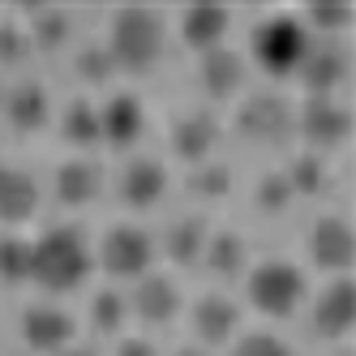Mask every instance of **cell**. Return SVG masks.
<instances>
[{
	"label": "cell",
	"mask_w": 356,
	"mask_h": 356,
	"mask_svg": "<svg viewBox=\"0 0 356 356\" xmlns=\"http://www.w3.org/2000/svg\"><path fill=\"white\" fill-rule=\"evenodd\" d=\"M197 90L207 99V108H219V104H236L241 95H249L253 86V69H249V56L241 47L223 43V47H211V52L197 56Z\"/></svg>",
	"instance_id": "obj_10"
},
{
	"label": "cell",
	"mask_w": 356,
	"mask_h": 356,
	"mask_svg": "<svg viewBox=\"0 0 356 356\" xmlns=\"http://www.w3.org/2000/svg\"><path fill=\"white\" fill-rule=\"evenodd\" d=\"M0 120L9 124L13 134L31 138V134H43L47 124L56 120V99L39 78H17L5 86V104H0Z\"/></svg>",
	"instance_id": "obj_17"
},
{
	"label": "cell",
	"mask_w": 356,
	"mask_h": 356,
	"mask_svg": "<svg viewBox=\"0 0 356 356\" xmlns=\"http://www.w3.org/2000/svg\"><path fill=\"white\" fill-rule=\"evenodd\" d=\"M168 189H172L168 163L159 155H146V150H134V155L120 163V172H116V197H120V207L134 211V215L155 211L168 197Z\"/></svg>",
	"instance_id": "obj_15"
},
{
	"label": "cell",
	"mask_w": 356,
	"mask_h": 356,
	"mask_svg": "<svg viewBox=\"0 0 356 356\" xmlns=\"http://www.w3.org/2000/svg\"><path fill=\"white\" fill-rule=\"evenodd\" d=\"M185 189H189L197 202H207V207H215V202L232 197V189H236V176H232V168H227V163H219V159H207V163L189 168V176H185Z\"/></svg>",
	"instance_id": "obj_28"
},
{
	"label": "cell",
	"mask_w": 356,
	"mask_h": 356,
	"mask_svg": "<svg viewBox=\"0 0 356 356\" xmlns=\"http://www.w3.org/2000/svg\"><path fill=\"white\" fill-rule=\"evenodd\" d=\"M31 56L35 52H31L26 26H22V13H5V17H0V73L26 65Z\"/></svg>",
	"instance_id": "obj_31"
},
{
	"label": "cell",
	"mask_w": 356,
	"mask_h": 356,
	"mask_svg": "<svg viewBox=\"0 0 356 356\" xmlns=\"http://www.w3.org/2000/svg\"><path fill=\"white\" fill-rule=\"evenodd\" d=\"M305 258H309V266L322 270L326 279L352 275V262H356L352 219L343 211H322V215H314L309 232H305Z\"/></svg>",
	"instance_id": "obj_9"
},
{
	"label": "cell",
	"mask_w": 356,
	"mask_h": 356,
	"mask_svg": "<svg viewBox=\"0 0 356 356\" xmlns=\"http://www.w3.org/2000/svg\"><path fill=\"white\" fill-rule=\"evenodd\" d=\"M124 300H129V322H142L150 330H163L185 314V292L176 284V275H168V270H150V275L134 279L124 288Z\"/></svg>",
	"instance_id": "obj_14"
},
{
	"label": "cell",
	"mask_w": 356,
	"mask_h": 356,
	"mask_svg": "<svg viewBox=\"0 0 356 356\" xmlns=\"http://www.w3.org/2000/svg\"><path fill=\"white\" fill-rule=\"evenodd\" d=\"M292 99L279 90H249L236 99L232 112V129L262 150H284L292 142Z\"/></svg>",
	"instance_id": "obj_7"
},
{
	"label": "cell",
	"mask_w": 356,
	"mask_h": 356,
	"mask_svg": "<svg viewBox=\"0 0 356 356\" xmlns=\"http://www.w3.org/2000/svg\"><path fill=\"white\" fill-rule=\"evenodd\" d=\"M43 207V185L39 176L26 163H13V159H0V227H26Z\"/></svg>",
	"instance_id": "obj_20"
},
{
	"label": "cell",
	"mask_w": 356,
	"mask_h": 356,
	"mask_svg": "<svg viewBox=\"0 0 356 356\" xmlns=\"http://www.w3.org/2000/svg\"><path fill=\"white\" fill-rule=\"evenodd\" d=\"M17 335H22V343H26V352L56 356L69 343H78V318H73V309H65L60 300L43 296V300H31L26 309H22Z\"/></svg>",
	"instance_id": "obj_11"
},
{
	"label": "cell",
	"mask_w": 356,
	"mask_h": 356,
	"mask_svg": "<svg viewBox=\"0 0 356 356\" xmlns=\"http://www.w3.org/2000/svg\"><path fill=\"white\" fill-rule=\"evenodd\" d=\"M249 266H253V253H249L245 232H236V227H211L197 270H207L219 284H236V279H245Z\"/></svg>",
	"instance_id": "obj_23"
},
{
	"label": "cell",
	"mask_w": 356,
	"mask_h": 356,
	"mask_svg": "<svg viewBox=\"0 0 356 356\" xmlns=\"http://www.w3.org/2000/svg\"><path fill=\"white\" fill-rule=\"evenodd\" d=\"M227 356H296V348L275 330H241Z\"/></svg>",
	"instance_id": "obj_32"
},
{
	"label": "cell",
	"mask_w": 356,
	"mask_h": 356,
	"mask_svg": "<svg viewBox=\"0 0 356 356\" xmlns=\"http://www.w3.org/2000/svg\"><path fill=\"white\" fill-rule=\"evenodd\" d=\"M159 262L155 232L138 219H120L104 227V236L95 241V270H104L112 284H134V279L150 275Z\"/></svg>",
	"instance_id": "obj_5"
},
{
	"label": "cell",
	"mask_w": 356,
	"mask_h": 356,
	"mask_svg": "<svg viewBox=\"0 0 356 356\" xmlns=\"http://www.w3.org/2000/svg\"><path fill=\"white\" fill-rule=\"evenodd\" d=\"M189 330L202 352L211 348H232L236 335L245 330V314H241V300L227 296L223 288H211L189 300Z\"/></svg>",
	"instance_id": "obj_13"
},
{
	"label": "cell",
	"mask_w": 356,
	"mask_h": 356,
	"mask_svg": "<svg viewBox=\"0 0 356 356\" xmlns=\"http://www.w3.org/2000/svg\"><path fill=\"white\" fill-rule=\"evenodd\" d=\"M292 138L300 150L314 155H335L352 142V108L343 95H305L292 108Z\"/></svg>",
	"instance_id": "obj_6"
},
{
	"label": "cell",
	"mask_w": 356,
	"mask_h": 356,
	"mask_svg": "<svg viewBox=\"0 0 356 356\" xmlns=\"http://www.w3.org/2000/svg\"><path fill=\"white\" fill-rule=\"evenodd\" d=\"M245 300L253 314H262L270 322H288L305 309L309 300V275L305 266L288 262V258H262L245 270Z\"/></svg>",
	"instance_id": "obj_4"
},
{
	"label": "cell",
	"mask_w": 356,
	"mask_h": 356,
	"mask_svg": "<svg viewBox=\"0 0 356 356\" xmlns=\"http://www.w3.org/2000/svg\"><path fill=\"white\" fill-rule=\"evenodd\" d=\"M56 356H104V352H99L95 343H69L65 352H56Z\"/></svg>",
	"instance_id": "obj_35"
},
{
	"label": "cell",
	"mask_w": 356,
	"mask_h": 356,
	"mask_svg": "<svg viewBox=\"0 0 356 356\" xmlns=\"http://www.w3.org/2000/svg\"><path fill=\"white\" fill-rule=\"evenodd\" d=\"M219 142H223V120L207 104L185 108V112H176L168 120V150H172V159H181L185 168H197V163L215 159Z\"/></svg>",
	"instance_id": "obj_12"
},
{
	"label": "cell",
	"mask_w": 356,
	"mask_h": 356,
	"mask_svg": "<svg viewBox=\"0 0 356 356\" xmlns=\"http://www.w3.org/2000/svg\"><path fill=\"white\" fill-rule=\"evenodd\" d=\"M22 26H26L31 52H65V47H78V35H73V13L56 9V5H39L22 13Z\"/></svg>",
	"instance_id": "obj_25"
},
{
	"label": "cell",
	"mask_w": 356,
	"mask_h": 356,
	"mask_svg": "<svg viewBox=\"0 0 356 356\" xmlns=\"http://www.w3.org/2000/svg\"><path fill=\"white\" fill-rule=\"evenodd\" d=\"M292 189H288V181H284V172H266L258 185H253V207H258L262 215H284L288 207H292Z\"/></svg>",
	"instance_id": "obj_33"
},
{
	"label": "cell",
	"mask_w": 356,
	"mask_h": 356,
	"mask_svg": "<svg viewBox=\"0 0 356 356\" xmlns=\"http://www.w3.org/2000/svg\"><path fill=\"white\" fill-rule=\"evenodd\" d=\"M305 318H309L314 339H322L330 348L348 343L352 330H356V284H352V275H335V279H326L318 292H309Z\"/></svg>",
	"instance_id": "obj_8"
},
{
	"label": "cell",
	"mask_w": 356,
	"mask_h": 356,
	"mask_svg": "<svg viewBox=\"0 0 356 356\" xmlns=\"http://www.w3.org/2000/svg\"><path fill=\"white\" fill-rule=\"evenodd\" d=\"M95 275V241L82 223L60 219L47 223L39 236H31V284L43 296H73L90 284Z\"/></svg>",
	"instance_id": "obj_1"
},
{
	"label": "cell",
	"mask_w": 356,
	"mask_h": 356,
	"mask_svg": "<svg viewBox=\"0 0 356 356\" xmlns=\"http://www.w3.org/2000/svg\"><path fill=\"white\" fill-rule=\"evenodd\" d=\"M86 326L99 339H120L124 326H129V300H124V288H116V284L95 288L90 300H86Z\"/></svg>",
	"instance_id": "obj_26"
},
{
	"label": "cell",
	"mask_w": 356,
	"mask_h": 356,
	"mask_svg": "<svg viewBox=\"0 0 356 356\" xmlns=\"http://www.w3.org/2000/svg\"><path fill=\"white\" fill-rule=\"evenodd\" d=\"M168 39H172V22L163 9H150V5H124L112 9L108 17V31L99 35L104 52L116 69V78H146L155 73L159 60L168 56Z\"/></svg>",
	"instance_id": "obj_2"
},
{
	"label": "cell",
	"mask_w": 356,
	"mask_h": 356,
	"mask_svg": "<svg viewBox=\"0 0 356 356\" xmlns=\"http://www.w3.org/2000/svg\"><path fill=\"white\" fill-rule=\"evenodd\" d=\"M146 104L134 90H108L99 99V138L112 150H138V142L146 138Z\"/></svg>",
	"instance_id": "obj_18"
},
{
	"label": "cell",
	"mask_w": 356,
	"mask_h": 356,
	"mask_svg": "<svg viewBox=\"0 0 356 356\" xmlns=\"http://www.w3.org/2000/svg\"><path fill=\"white\" fill-rule=\"evenodd\" d=\"M5 86H9V82H5V73H0V104H5Z\"/></svg>",
	"instance_id": "obj_38"
},
{
	"label": "cell",
	"mask_w": 356,
	"mask_h": 356,
	"mask_svg": "<svg viewBox=\"0 0 356 356\" xmlns=\"http://www.w3.org/2000/svg\"><path fill=\"white\" fill-rule=\"evenodd\" d=\"M73 73H78L86 86H108L116 78V69H112V60H108V52H104V43H99V39L73 47Z\"/></svg>",
	"instance_id": "obj_30"
},
{
	"label": "cell",
	"mask_w": 356,
	"mask_h": 356,
	"mask_svg": "<svg viewBox=\"0 0 356 356\" xmlns=\"http://www.w3.org/2000/svg\"><path fill=\"white\" fill-rule=\"evenodd\" d=\"M104 189H108V172H104V163H99L95 155H69L52 172V197L65 211L95 207V202L104 197Z\"/></svg>",
	"instance_id": "obj_19"
},
{
	"label": "cell",
	"mask_w": 356,
	"mask_h": 356,
	"mask_svg": "<svg viewBox=\"0 0 356 356\" xmlns=\"http://www.w3.org/2000/svg\"><path fill=\"white\" fill-rule=\"evenodd\" d=\"M330 356H352V348H348V343H339V348H330Z\"/></svg>",
	"instance_id": "obj_36"
},
{
	"label": "cell",
	"mask_w": 356,
	"mask_h": 356,
	"mask_svg": "<svg viewBox=\"0 0 356 356\" xmlns=\"http://www.w3.org/2000/svg\"><path fill=\"white\" fill-rule=\"evenodd\" d=\"M112 356H159V348L146 335H120V339H112Z\"/></svg>",
	"instance_id": "obj_34"
},
{
	"label": "cell",
	"mask_w": 356,
	"mask_h": 356,
	"mask_svg": "<svg viewBox=\"0 0 356 356\" xmlns=\"http://www.w3.org/2000/svg\"><path fill=\"white\" fill-rule=\"evenodd\" d=\"M279 172H284V181H288L296 202H309V197L326 193V185H330V159L314 155V150H296Z\"/></svg>",
	"instance_id": "obj_27"
},
{
	"label": "cell",
	"mask_w": 356,
	"mask_h": 356,
	"mask_svg": "<svg viewBox=\"0 0 356 356\" xmlns=\"http://www.w3.org/2000/svg\"><path fill=\"white\" fill-rule=\"evenodd\" d=\"M0 284L5 288L31 284V236L0 232Z\"/></svg>",
	"instance_id": "obj_29"
},
{
	"label": "cell",
	"mask_w": 356,
	"mask_h": 356,
	"mask_svg": "<svg viewBox=\"0 0 356 356\" xmlns=\"http://www.w3.org/2000/svg\"><path fill=\"white\" fill-rule=\"evenodd\" d=\"M309 31H305L300 13H288V9H275V13H262L249 31V69L266 73V78H296V69L309 52Z\"/></svg>",
	"instance_id": "obj_3"
},
{
	"label": "cell",
	"mask_w": 356,
	"mask_h": 356,
	"mask_svg": "<svg viewBox=\"0 0 356 356\" xmlns=\"http://www.w3.org/2000/svg\"><path fill=\"white\" fill-rule=\"evenodd\" d=\"M176 39H181L193 56L211 52V47H223L227 35H232V9L223 5H189L176 13Z\"/></svg>",
	"instance_id": "obj_22"
},
{
	"label": "cell",
	"mask_w": 356,
	"mask_h": 356,
	"mask_svg": "<svg viewBox=\"0 0 356 356\" xmlns=\"http://www.w3.org/2000/svg\"><path fill=\"white\" fill-rule=\"evenodd\" d=\"M296 82L305 95H343L352 82V43L348 39H309Z\"/></svg>",
	"instance_id": "obj_16"
},
{
	"label": "cell",
	"mask_w": 356,
	"mask_h": 356,
	"mask_svg": "<svg viewBox=\"0 0 356 356\" xmlns=\"http://www.w3.org/2000/svg\"><path fill=\"white\" fill-rule=\"evenodd\" d=\"M52 124L73 155H90L95 146H104V138H99V99H90V95H78L69 104H60Z\"/></svg>",
	"instance_id": "obj_24"
},
{
	"label": "cell",
	"mask_w": 356,
	"mask_h": 356,
	"mask_svg": "<svg viewBox=\"0 0 356 356\" xmlns=\"http://www.w3.org/2000/svg\"><path fill=\"white\" fill-rule=\"evenodd\" d=\"M176 356H207V352H202V348H181Z\"/></svg>",
	"instance_id": "obj_37"
},
{
	"label": "cell",
	"mask_w": 356,
	"mask_h": 356,
	"mask_svg": "<svg viewBox=\"0 0 356 356\" xmlns=\"http://www.w3.org/2000/svg\"><path fill=\"white\" fill-rule=\"evenodd\" d=\"M211 219L207 215H176L168 219L163 232H155V245H159V258H168L172 266H181V270H197L202 262V249H207V236H211Z\"/></svg>",
	"instance_id": "obj_21"
}]
</instances>
